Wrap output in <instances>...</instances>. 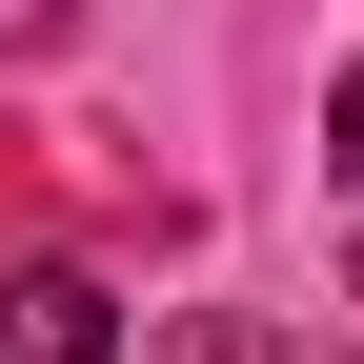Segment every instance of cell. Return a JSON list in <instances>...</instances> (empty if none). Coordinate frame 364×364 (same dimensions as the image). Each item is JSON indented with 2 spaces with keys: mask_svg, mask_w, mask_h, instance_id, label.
I'll list each match as a JSON object with an SVG mask.
<instances>
[{
  "mask_svg": "<svg viewBox=\"0 0 364 364\" xmlns=\"http://www.w3.org/2000/svg\"><path fill=\"white\" fill-rule=\"evenodd\" d=\"M41 21H61V0H0V61H21V41H41Z\"/></svg>",
  "mask_w": 364,
  "mask_h": 364,
  "instance_id": "cell-4",
  "label": "cell"
},
{
  "mask_svg": "<svg viewBox=\"0 0 364 364\" xmlns=\"http://www.w3.org/2000/svg\"><path fill=\"white\" fill-rule=\"evenodd\" d=\"M182 364H284V344H263V324H182Z\"/></svg>",
  "mask_w": 364,
  "mask_h": 364,
  "instance_id": "cell-3",
  "label": "cell"
},
{
  "mask_svg": "<svg viewBox=\"0 0 364 364\" xmlns=\"http://www.w3.org/2000/svg\"><path fill=\"white\" fill-rule=\"evenodd\" d=\"M324 162H344V284H364V81L324 102Z\"/></svg>",
  "mask_w": 364,
  "mask_h": 364,
  "instance_id": "cell-2",
  "label": "cell"
},
{
  "mask_svg": "<svg viewBox=\"0 0 364 364\" xmlns=\"http://www.w3.org/2000/svg\"><path fill=\"white\" fill-rule=\"evenodd\" d=\"M122 304L81 284V263H0V364H102Z\"/></svg>",
  "mask_w": 364,
  "mask_h": 364,
  "instance_id": "cell-1",
  "label": "cell"
}]
</instances>
